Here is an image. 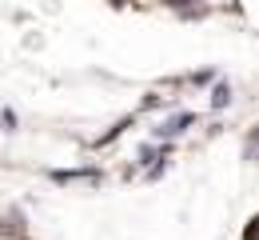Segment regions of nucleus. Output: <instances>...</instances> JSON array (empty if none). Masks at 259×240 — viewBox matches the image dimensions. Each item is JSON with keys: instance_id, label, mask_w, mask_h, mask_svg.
<instances>
[{"instance_id": "obj_3", "label": "nucleus", "mask_w": 259, "mask_h": 240, "mask_svg": "<svg viewBox=\"0 0 259 240\" xmlns=\"http://www.w3.org/2000/svg\"><path fill=\"white\" fill-rule=\"evenodd\" d=\"M231 104V84H215L211 88V108H227Z\"/></svg>"}, {"instance_id": "obj_5", "label": "nucleus", "mask_w": 259, "mask_h": 240, "mask_svg": "<svg viewBox=\"0 0 259 240\" xmlns=\"http://www.w3.org/2000/svg\"><path fill=\"white\" fill-rule=\"evenodd\" d=\"M0 124L12 132V128H16V112H12V108H4V112H0Z\"/></svg>"}, {"instance_id": "obj_2", "label": "nucleus", "mask_w": 259, "mask_h": 240, "mask_svg": "<svg viewBox=\"0 0 259 240\" xmlns=\"http://www.w3.org/2000/svg\"><path fill=\"white\" fill-rule=\"evenodd\" d=\"M80 176H92V180H96V176H100V172L96 168H84V172H80V168H56V172H52V180H56V184H68V180H80Z\"/></svg>"}, {"instance_id": "obj_4", "label": "nucleus", "mask_w": 259, "mask_h": 240, "mask_svg": "<svg viewBox=\"0 0 259 240\" xmlns=\"http://www.w3.org/2000/svg\"><path fill=\"white\" fill-rule=\"evenodd\" d=\"M124 128H132V116H128V120H120V124H116V128H108V132H104V136H100L96 144H92V148H104V144H112V140L120 136V132H124Z\"/></svg>"}, {"instance_id": "obj_1", "label": "nucleus", "mask_w": 259, "mask_h": 240, "mask_svg": "<svg viewBox=\"0 0 259 240\" xmlns=\"http://www.w3.org/2000/svg\"><path fill=\"white\" fill-rule=\"evenodd\" d=\"M188 124H195V112H180V116H171V120H163L160 128H156V136H180V132H184V128H188Z\"/></svg>"}, {"instance_id": "obj_6", "label": "nucleus", "mask_w": 259, "mask_h": 240, "mask_svg": "<svg viewBox=\"0 0 259 240\" xmlns=\"http://www.w3.org/2000/svg\"><path fill=\"white\" fill-rule=\"evenodd\" d=\"M116 4H128V0H116Z\"/></svg>"}]
</instances>
